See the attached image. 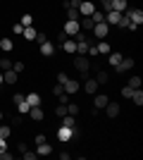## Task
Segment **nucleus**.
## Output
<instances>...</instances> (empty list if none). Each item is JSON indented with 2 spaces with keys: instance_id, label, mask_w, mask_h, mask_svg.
I'll list each match as a JSON object with an SVG mask.
<instances>
[{
  "instance_id": "nucleus-32",
  "label": "nucleus",
  "mask_w": 143,
  "mask_h": 160,
  "mask_svg": "<svg viewBox=\"0 0 143 160\" xmlns=\"http://www.w3.org/2000/svg\"><path fill=\"white\" fill-rule=\"evenodd\" d=\"M79 5H81V0H64V10H69V7L79 10Z\"/></svg>"
},
{
  "instance_id": "nucleus-24",
  "label": "nucleus",
  "mask_w": 143,
  "mask_h": 160,
  "mask_svg": "<svg viewBox=\"0 0 143 160\" xmlns=\"http://www.w3.org/2000/svg\"><path fill=\"white\" fill-rule=\"evenodd\" d=\"M91 19H93L95 24H98V22H105V12H100V10H93V12H91Z\"/></svg>"
},
{
  "instance_id": "nucleus-20",
  "label": "nucleus",
  "mask_w": 143,
  "mask_h": 160,
  "mask_svg": "<svg viewBox=\"0 0 143 160\" xmlns=\"http://www.w3.org/2000/svg\"><path fill=\"white\" fill-rule=\"evenodd\" d=\"M24 100H26V103H29L31 108H34V105H41V96H38V93H29Z\"/></svg>"
},
{
  "instance_id": "nucleus-8",
  "label": "nucleus",
  "mask_w": 143,
  "mask_h": 160,
  "mask_svg": "<svg viewBox=\"0 0 143 160\" xmlns=\"http://www.w3.org/2000/svg\"><path fill=\"white\" fill-rule=\"evenodd\" d=\"M129 69H134V60H131V58H122V60H119V65H117V72H129Z\"/></svg>"
},
{
  "instance_id": "nucleus-11",
  "label": "nucleus",
  "mask_w": 143,
  "mask_h": 160,
  "mask_svg": "<svg viewBox=\"0 0 143 160\" xmlns=\"http://www.w3.org/2000/svg\"><path fill=\"white\" fill-rule=\"evenodd\" d=\"M50 153H53L50 143H45V141H43V143H38V148H36V155H38V158H45V155H50Z\"/></svg>"
},
{
  "instance_id": "nucleus-12",
  "label": "nucleus",
  "mask_w": 143,
  "mask_h": 160,
  "mask_svg": "<svg viewBox=\"0 0 143 160\" xmlns=\"http://www.w3.org/2000/svg\"><path fill=\"white\" fill-rule=\"evenodd\" d=\"M17 79H19V74L14 72V69H5V74H2V81H5V84H17Z\"/></svg>"
},
{
  "instance_id": "nucleus-25",
  "label": "nucleus",
  "mask_w": 143,
  "mask_h": 160,
  "mask_svg": "<svg viewBox=\"0 0 143 160\" xmlns=\"http://www.w3.org/2000/svg\"><path fill=\"white\" fill-rule=\"evenodd\" d=\"M17 110H19V115H29V110H31V105H29L26 100H21V103H17Z\"/></svg>"
},
{
  "instance_id": "nucleus-48",
  "label": "nucleus",
  "mask_w": 143,
  "mask_h": 160,
  "mask_svg": "<svg viewBox=\"0 0 143 160\" xmlns=\"http://www.w3.org/2000/svg\"><path fill=\"white\" fill-rule=\"evenodd\" d=\"M57 98H60V103H64V105H67V100H69V96H67V93H62V96H57Z\"/></svg>"
},
{
  "instance_id": "nucleus-42",
  "label": "nucleus",
  "mask_w": 143,
  "mask_h": 160,
  "mask_svg": "<svg viewBox=\"0 0 143 160\" xmlns=\"http://www.w3.org/2000/svg\"><path fill=\"white\" fill-rule=\"evenodd\" d=\"M19 124H21V117H19V115H14V117H12V124H10V127H19Z\"/></svg>"
},
{
  "instance_id": "nucleus-33",
  "label": "nucleus",
  "mask_w": 143,
  "mask_h": 160,
  "mask_svg": "<svg viewBox=\"0 0 143 160\" xmlns=\"http://www.w3.org/2000/svg\"><path fill=\"white\" fill-rule=\"evenodd\" d=\"M107 79H110L107 72H98V77H95V81H98V84H107Z\"/></svg>"
},
{
  "instance_id": "nucleus-1",
  "label": "nucleus",
  "mask_w": 143,
  "mask_h": 160,
  "mask_svg": "<svg viewBox=\"0 0 143 160\" xmlns=\"http://www.w3.org/2000/svg\"><path fill=\"white\" fill-rule=\"evenodd\" d=\"M76 134H79L76 127H64V124H62V127L57 129V139H60V141H69V139H74Z\"/></svg>"
},
{
  "instance_id": "nucleus-22",
  "label": "nucleus",
  "mask_w": 143,
  "mask_h": 160,
  "mask_svg": "<svg viewBox=\"0 0 143 160\" xmlns=\"http://www.w3.org/2000/svg\"><path fill=\"white\" fill-rule=\"evenodd\" d=\"M131 100H134L136 105H143V91H141V88H134V93H131Z\"/></svg>"
},
{
  "instance_id": "nucleus-19",
  "label": "nucleus",
  "mask_w": 143,
  "mask_h": 160,
  "mask_svg": "<svg viewBox=\"0 0 143 160\" xmlns=\"http://www.w3.org/2000/svg\"><path fill=\"white\" fill-rule=\"evenodd\" d=\"M21 33H24V38H26V41H36V33H38V31H36L34 27H24Z\"/></svg>"
},
{
  "instance_id": "nucleus-29",
  "label": "nucleus",
  "mask_w": 143,
  "mask_h": 160,
  "mask_svg": "<svg viewBox=\"0 0 143 160\" xmlns=\"http://www.w3.org/2000/svg\"><path fill=\"white\" fill-rule=\"evenodd\" d=\"M79 17H81V14H79V10H74V7H69V10H67V19L79 22Z\"/></svg>"
},
{
  "instance_id": "nucleus-40",
  "label": "nucleus",
  "mask_w": 143,
  "mask_h": 160,
  "mask_svg": "<svg viewBox=\"0 0 143 160\" xmlns=\"http://www.w3.org/2000/svg\"><path fill=\"white\" fill-rule=\"evenodd\" d=\"M131 93H134V88H129V86L122 88V96H124V98H131Z\"/></svg>"
},
{
  "instance_id": "nucleus-18",
  "label": "nucleus",
  "mask_w": 143,
  "mask_h": 160,
  "mask_svg": "<svg viewBox=\"0 0 143 160\" xmlns=\"http://www.w3.org/2000/svg\"><path fill=\"white\" fill-rule=\"evenodd\" d=\"M29 115H31L36 122H41V120H43V110H41V105H34L31 110H29Z\"/></svg>"
},
{
  "instance_id": "nucleus-43",
  "label": "nucleus",
  "mask_w": 143,
  "mask_h": 160,
  "mask_svg": "<svg viewBox=\"0 0 143 160\" xmlns=\"http://www.w3.org/2000/svg\"><path fill=\"white\" fill-rule=\"evenodd\" d=\"M69 79V77H67V74H64V72H60V74H57V84H64V81H67Z\"/></svg>"
},
{
  "instance_id": "nucleus-38",
  "label": "nucleus",
  "mask_w": 143,
  "mask_h": 160,
  "mask_svg": "<svg viewBox=\"0 0 143 160\" xmlns=\"http://www.w3.org/2000/svg\"><path fill=\"white\" fill-rule=\"evenodd\" d=\"M12 69H14L17 74H19V72H24V62H12Z\"/></svg>"
},
{
  "instance_id": "nucleus-17",
  "label": "nucleus",
  "mask_w": 143,
  "mask_h": 160,
  "mask_svg": "<svg viewBox=\"0 0 143 160\" xmlns=\"http://www.w3.org/2000/svg\"><path fill=\"white\" fill-rule=\"evenodd\" d=\"M107 100H110L107 96H102V93H100V96H95V98H93V105L98 108V110H102V108L107 105Z\"/></svg>"
},
{
  "instance_id": "nucleus-21",
  "label": "nucleus",
  "mask_w": 143,
  "mask_h": 160,
  "mask_svg": "<svg viewBox=\"0 0 143 160\" xmlns=\"http://www.w3.org/2000/svg\"><path fill=\"white\" fill-rule=\"evenodd\" d=\"M0 48H2L5 53H10V50H14V41L12 38H2L0 41Z\"/></svg>"
},
{
  "instance_id": "nucleus-36",
  "label": "nucleus",
  "mask_w": 143,
  "mask_h": 160,
  "mask_svg": "<svg viewBox=\"0 0 143 160\" xmlns=\"http://www.w3.org/2000/svg\"><path fill=\"white\" fill-rule=\"evenodd\" d=\"M55 115H57V117H64V115H67V105H64V103H60V105H57V110H55Z\"/></svg>"
},
{
  "instance_id": "nucleus-46",
  "label": "nucleus",
  "mask_w": 143,
  "mask_h": 160,
  "mask_svg": "<svg viewBox=\"0 0 143 160\" xmlns=\"http://www.w3.org/2000/svg\"><path fill=\"white\" fill-rule=\"evenodd\" d=\"M12 100H14V105H17V103H21V100H24V93H14Z\"/></svg>"
},
{
  "instance_id": "nucleus-14",
  "label": "nucleus",
  "mask_w": 143,
  "mask_h": 160,
  "mask_svg": "<svg viewBox=\"0 0 143 160\" xmlns=\"http://www.w3.org/2000/svg\"><path fill=\"white\" fill-rule=\"evenodd\" d=\"M110 7H112L115 12H124V10L129 7V2H126V0H112V2H110Z\"/></svg>"
},
{
  "instance_id": "nucleus-26",
  "label": "nucleus",
  "mask_w": 143,
  "mask_h": 160,
  "mask_svg": "<svg viewBox=\"0 0 143 160\" xmlns=\"http://www.w3.org/2000/svg\"><path fill=\"white\" fill-rule=\"evenodd\" d=\"M98 48V55H107V53H112L110 50V43H105V41H100V46H95Z\"/></svg>"
},
{
  "instance_id": "nucleus-31",
  "label": "nucleus",
  "mask_w": 143,
  "mask_h": 160,
  "mask_svg": "<svg viewBox=\"0 0 143 160\" xmlns=\"http://www.w3.org/2000/svg\"><path fill=\"white\" fill-rule=\"evenodd\" d=\"M19 24L21 27H31V24H34V17H31V14H24V17L19 19Z\"/></svg>"
},
{
  "instance_id": "nucleus-23",
  "label": "nucleus",
  "mask_w": 143,
  "mask_h": 160,
  "mask_svg": "<svg viewBox=\"0 0 143 160\" xmlns=\"http://www.w3.org/2000/svg\"><path fill=\"white\" fill-rule=\"evenodd\" d=\"M119 60H122V55H119V53H107V62H110L112 67L119 65Z\"/></svg>"
},
{
  "instance_id": "nucleus-45",
  "label": "nucleus",
  "mask_w": 143,
  "mask_h": 160,
  "mask_svg": "<svg viewBox=\"0 0 143 160\" xmlns=\"http://www.w3.org/2000/svg\"><path fill=\"white\" fill-rule=\"evenodd\" d=\"M0 158H2V160H10V158H12V153H7V148H5V151H0Z\"/></svg>"
},
{
  "instance_id": "nucleus-30",
  "label": "nucleus",
  "mask_w": 143,
  "mask_h": 160,
  "mask_svg": "<svg viewBox=\"0 0 143 160\" xmlns=\"http://www.w3.org/2000/svg\"><path fill=\"white\" fill-rule=\"evenodd\" d=\"M126 86H129V88H141V77H131Z\"/></svg>"
},
{
  "instance_id": "nucleus-27",
  "label": "nucleus",
  "mask_w": 143,
  "mask_h": 160,
  "mask_svg": "<svg viewBox=\"0 0 143 160\" xmlns=\"http://www.w3.org/2000/svg\"><path fill=\"white\" fill-rule=\"evenodd\" d=\"M62 124H64V127H76L74 115H64V117H62Z\"/></svg>"
},
{
  "instance_id": "nucleus-4",
  "label": "nucleus",
  "mask_w": 143,
  "mask_h": 160,
  "mask_svg": "<svg viewBox=\"0 0 143 160\" xmlns=\"http://www.w3.org/2000/svg\"><path fill=\"white\" fill-rule=\"evenodd\" d=\"M74 67L83 74V72H88V69H91V62H88V58H83V55H76V58H74Z\"/></svg>"
},
{
  "instance_id": "nucleus-50",
  "label": "nucleus",
  "mask_w": 143,
  "mask_h": 160,
  "mask_svg": "<svg viewBox=\"0 0 143 160\" xmlns=\"http://www.w3.org/2000/svg\"><path fill=\"white\" fill-rule=\"evenodd\" d=\"M0 120H2V110H0Z\"/></svg>"
},
{
  "instance_id": "nucleus-39",
  "label": "nucleus",
  "mask_w": 143,
  "mask_h": 160,
  "mask_svg": "<svg viewBox=\"0 0 143 160\" xmlns=\"http://www.w3.org/2000/svg\"><path fill=\"white\" fill-rule=\"evenodd\" d=\"M0 67H2V69H12V62L7 60V58H2V60H0Z\"/></svg>"
},
{
  "instance_id": "nucleus-9",
  "label": "nucleus",
  "mask_w": 143,
  "mask_h": 160,
  "mask_svg": "<svg viewBox=\"0 0 143 160\" xmlns=\"http://www.w3.org/2000/svg\"><path fill=\"white\" fill-rule=\"evenodd\" d=\"M64 33H67V36H76V33H79V22L67 19V24H64Z\"/></svg>"
},
{
  "instance_id": "nucleus-7",
  "label": "nucleus",
  "mask_w": 143,
  "mask_h": 160,
  "mask_svg": "<svg viewBox=\"0 0 143 160\" xmlns=\"http://www.w3.org/2000/svg\"><path fill=\"white\" fill-rule=\"evenodd\" d=\"M60 46H62V50H64V53H76V38H69V36H67Z\"/></svg>"
},
{
  "instance_id": "nucleus-47",
  "label": "nucleus",
  "mask_w": 143,
  "mask_h": 160,
  "mask_svg": "<svg viewBox=\"0 0 143 160\" xmlns=\"http://www.w3.org/2000/svg\"><path fill=\"white\" fill-rule=\"evenodd\" d=\"M43 141H45V136H43V134H36V146H38V143H43Z\"/></svg>"
},
{
  "instance_id": "nucleus-49",
  "label": "nucleus",
  "mask_w": 143,
  "mask_h": 160,
  "mask_svg": "<svg viewBox=\"0 0 143 160\" xmlns=\"http://www.w3.org/2000/svg\"><path fill=\"white\" fill-rule=\"evenodd\" d=\"M5 148H7V143H5V139L0 136V151H5Z\"/></svg>"
},
{
  "instance_id": "nucleus-51",
  "label": "nucleus",
  "mask_w": 143,
  "mask_h": 160,
  "mask_svg": "<svg viewBox=\"0 0 143 160\" xmlns=\"http://www.w3.org/2000/svg\"><path fill=\"white\" fill-rule=\"evenodd\" d=\"M0 84H2V74H0Z\"/></svg>"
},
{
  "instance_id": "nucleus-6",
  "label": "nucleus",
  "mask_w": 143,
  "mask_h": 160,
  "mask_svg": "<svg viewBox=\"0 0 143 160\" xmlns=\"http://www.w3.org/2000/svg\"><path fill=\"white\" fill-rule=\"evenodd\" d=\"M62 88H64V93H67V96H74L76 91H79V81H74V79H67L64 84H62Z\"/></svg>"
},
{
  "instance_id": "nucleus-41",
  "label": "nucleus",
  "mask_w": 143,
  "mask_h": 160,
  "mask_svg": "<svg viewBox=\"0 0 143 160\" xmlns=\"http://www.w3.org/2000/svg\"><path fill=\"white\" fill-rule=\"evenodd\" d=\"M64 93V88H62V84H57V86L53 88V96H62Z\"/></svg>"
},
{
  "instance_id": "nucleus-35",
  "label": "nucleus",
  "mask_w": 143,
  "mask_h": 160,
  "mask_svg": "<svg viewBox=\"0 0 143 160\" xmlns=\"http://www.w3.org/2000/svg\"><path fill=\"white\" fill-rule=\"evenodd\" d=\"M67 115H79V105L76 103H67Z\"/></svg>"
},
{
  "instance_id": "nucleus-28",
  "label": "nucleus",
  "mask_w": 143,
  "mask_h": 160,
  "mask_svg": "<svg viewBox=\"0 0 143 160\" xmlns=\"http://www.w3.org/2000/svg\"><path fill=\"white\" fill-rule=\"evenodd\" d=\"M79 27H83V29H93L95 27V22L91 19V17H81V24Z\"/></svg>"
},
{
  "instance_id": "nucleus-37",
  "label": "nucleus",
  "mask_w": 143,
  "mask_h": 160,
  "mask_svg": "<svg viewBox=\"0 0 143 160\" xmlns=\"http://www.w3.org/2000/svg\"><path fill=\"white\" fill-rule=\"evenodd\" d=\"M21 155H24V160H36V158H38V155H36V153H31L29 148H26V151H24Z\"/></svg>"
},
{
  "instance_id": "nucleus-10",
  "label": "nucleus",
  "mask_w": 143,
  "mask_h": 160,
  "mask_svg": "<svg viewBox=\"0 0 143 160\" xmlns=\"http://www.w3.org/2000/svg\"><path fill=\"white\" fill-rule=\"evenodd\" d=\"M55 48H57V46H55V43H53V41H43V43H41V53L43 55H45V58H50V55H53L55 53Z\"/></svg>"
},
{
  "instance_id": "nucleus-2",
  "label": "nucleus",
  "mask_w": 143,
  "mask_h": 160,
  "mask_svg": "<svg viewBox=\"0 0 143 160\" xmlns=\"http://www.w3.org/2000/svg\"><path fill=\"white\" fill-rule=\"evenodd\" d=\"M124 14L129 17L131 24H136V27H141V24H143V10H129V7H126Z\"/></svg>"
},
{
  "instance_id": "nucleus-15",
  "label": "nucleus",
  "mask_w": 143,
  "mask_h": 160,
  "mask_svg": "<svg viewBox=\"0 0 143 160\" xmlns=\"http://www.w3.org/2000/svg\"><path fill=\"white\" fill-rule=\"evenodd\" d=\"M83 91H86V93H98V81H95V79H88V81H86V84H83Z\"/></svg>"
},
{
  "instance_id": "nucleus-34",
  "label": "nucleus",
  "mask_w": 143,
  "mask_h": 160,
  "mask_svg": "<svg viewBox=\"0 0 143 160\" xmlns=\"http://www.w3.org/2000/svg\"><path fill=\"white\" fill-rule=\"evenodd\" d=\"M10 134H12V127H10V124H2V127H0V136H2V139H7Z\"/></svg>"
},
{
  "instance_id": "nucleus-3",
  "label": "nucleus",
  "mask_w": 143,
  "mask_h": 160,
  "mask_svg": "<svg viewBox=\"0 0 143 160\" xmlns=\"http://www.w3.org/2000/svg\"><path fill=\"white\" fill-rule=\"evenodd\" d=\"M91 31L95 33V38H105V36L110 33V24H107V22H98V24H95Z\"/></svg>"
},
{
  "instance_id": "nucleus-13",
  "label": "nucleus",
  "mask_w": 143,
  "mask_h": 160,
  "mask_svg": "<svg viewBox=\"0 0 143 160\" xmlns=\"http://www.w3.org/2000/svg\"><path fill=\"white\" fill-rule=\"evenodd\" d=\"M102 110L107 112V117H117V115H119V105H117V103H110V100H107V105L102 108Z\"/></svg>"
},
{
  "instance_id": "nucleus-44",
  "label": "nucleus",
  "mask_w": 143,
  "mask_h": 160,
  "mask_svg": "<svg viewBox=\"0 0 143 160\" xmlns=\"http://www.w3.org/2000/svg\"><path fill=\"white\" fill-rule=\"evenodd\" d=\"M12 31H14V33H17V36H19V33H21V31H24V27H21L19 22H17V24H14V27H12Z\"/></svg>"
},
{
  "instance_id": "nucleus-16",
  "label": "nucleus",
  "mask_w": 143,
  "mask_h": 160,
  "mask_svg": "<svg viewBox=\"0 0 143 160\" xmlns=\"http://www.w3.org/2000/svg\"><path fill=\"white\" fill-rule=\"evenodd\" d=\"M119 17H122V12H115V10L105 12V22H107V24H117V22H119Z\"/></svg>"
},
{
  "instance_id": "nucleus-5",
  "label": "nucleus",
  "mask_w": 143,
  "mask_h": 160,
  "mask_svg": "<svg viewBox=\"0 0 143 160\" xmlns=\"http://www.w3.org/2000/svg\"><path fill=\"white\" fill-rule=\"evenodd\" d=\"M93 10H95V5L91 0H81V5H79V14H81V17H91Z\"/></svg>"
}]
</instances>
